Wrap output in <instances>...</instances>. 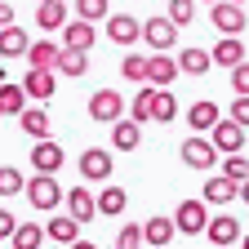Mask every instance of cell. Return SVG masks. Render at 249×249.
<instances>
[{
  "instance_id": "8fae6325",
  "label": "cell",
  "mask_w": 249,
  "mask_h": 249,
  "mask_svg": "<svg viewBox=\"0 0 249 249\" xmlns=\"http://www.w3.org/2000/svg\"><path fill=\"white\" fill-rule=\"evenodd\" d=\"M22 93H27V98H36V103H49L53 93H58V71H31V67H27Z\"/></svg>"
},
{
  "instance_id": "ffe728a7",
  "label": "cell",
  "mask_w": 249,
  "mask_h": 249,
  "mask_svg": "<svg viewBox=\"0 0 249 249\" xmlns=\"http://www.w3.org/2000/svg\"><path fill=\"white\" fill-rule=\"evenodd\" d=\"M22 58H27L31 71H53V67H58V45H53V40H36Z\"/></svg>"
},
{
  "instance_id": "7c38bea8",
  "label": "cell",
  "mask_w": 249,
  "mask_h": 249,
  "mask_svg": "<svg viewBox=\"0 0 249 249\" xmlns=\"http://www.w3.org/2000/svg\"><path fill=\"white\" fill-rule=\"evenodd\" d=\"M93 40H98V31H93V22H67L62 27V49H80V53H89L93 49Z\"/></svg>"
},
{
  "instance_id": "7a4b0ae2",
  "label": "cell",
  "mask_w": 249,
  "mask_h": 249,
  "mask_svg": "<svg viewBox=\"0 0 249 249\" xmlns=\"http://www.w3.org/2000/svg\"><path fill=\"white\" fill-rule=\"evenodd\" d=\"M205 227H209V205H205V200H182V205L174 209V231L200 236Z\"/></svg>"
},
{
  "instance_id": "5bb4252c",
  "label": "cell",
  "mask_w": 249,
  "mask_h": 249,
  "mask_svg": "<svg viewBox=\"0 0 249 249\" xmlns=\"http://www.w3.org/2000/svg\"><path fill=\"white\" fill-rule=\"evenodd\" d=\"M209 62H218V67H240V62H245V45H240V36H223V40H218L213 49H209Z\"/></svg>"
},
{
  "instance_id": "6da1fadb",
  "label": "cell",
  "mask_w": 249,
  "mask_h": 249,
  "mask_svg": "<svg viewBox=\"0 0 249 249\" xmlns=\"http://www.w3.org/2000/svg\"><path fill=\"white\" fill-rule=\"evenodd\" d=\"M27 200H31V209H45V213H58V205H62V187H58V178H49V174H31L27 178Z\"/></svg>"
},
{
  "instance_id": "5b68a950",
  "label": "cell",
  "mask_w": 249,
  "mask_h": 249,
  "mask_svg": "<svg viewBox=\"0 0 249 249\" xmlns=\"http://www.w3.org/2000/svg\"><path fill=\"white\" fill-rule=\"evenodd\" d=\"M142 40H147L156 53H169V49L178 45V27H174L165 14H156V18H147V22H142Z\"/></svg>"
},
{
  "instance_id": "f35d334b",
  "label": "cell",
  "mask_w": 249,
  "mask_h": 249,
  "mask_svg": "<svg viewBox=\"0 0 249 249\" xmlns=\"http://www.w3.org/2000/svg\"><path fill=\"white\" fill-rule=\"evenodd\" d=\"M231 89H236V98H249V62L231 67Z\"/></svg>"
},
{
  "instance_id": "4dcf8cb0",
  "label": "cell",
  "mask_w": 249,
  "mask_h": 249,
  "mask_svg": "<svg viewBox=\"0 0 249 249\" xmlns=\"http://www.w3.org/2000/svg\"><path fill=\"white\" fill-rule=\"evenodd\" d=\"M22 98H27V93H22V85H0V116H22Z\"/></svg>"
},
{
  "instance_id": "d6a6232c",
  "label": "cell",
  "mask_w": 249,
  "mask_h": 249,
  "mask_svg": "<svg viewBox=\"0 0 249 249\" xmlns=\"http://www.w3.org/2000/svg\"><path fill=\"white\" fill-rule=\"evenodd\" d=\"M76 14H80V22L111 18V0H76Z\"/></svg>"
},
{
  "instance_id": "83f0119b",
  "label": "cell",
  "mask_w": 249,
  "mask_h": 249,
  "mask_svg": "<svg viewBox=\"0 0 249 249\" xmlns=\"http://www.w3.org/2000/svg\"><path fill=\"white\" fill-rule=\"evenodd\" d=\"M58 76H85L89 71V53H80V49H58V67H53Z\"/></svg>"
},
{
  "instance_id": "74e56055",
  "label": "cell",
  "mask_w": 249,
  "mask_h": 249,
  "mask_svg": "<svg viewBox=\"0 0 249 249\" xmlns=\"http://www.w3.org/2000/svg\"><path fill=\"white\" fill-rule=\"evenodd\" d=\"M111 249H142V227H134V223H129V227H120Z\"/></svg>"
},
{
  "instance_id": "d6986e66",
  "label": "cell",
  "mask_w": 249,
  "mask_h": 249,
  "mask_svg": "<svg viewBox=\"0 0 249 249\" xmlns=\"http://www.w3.org/2000/svg\"><path fill=\"white\" fill-rule=\"evenodd\" d=\"M18 124H22V134H31V138H49V129H53V120H49V111L45 107H22V116H18Z\"/></svg>"
},
{
  "instance_id": "277c9868",
  "label": "cell",
  "mask_w": 249,
  "mask_h": 249,
  "mask_svg": "<svg viewBox=\"0 0 249 249\" xmlns=\"http://www.w3.org/2000/svg\"><path fill=\"white\" fill-rule=\"evenodd\" d=\"M89 120H98V124H116V120H124V98L116 89H98L89 98Z\"/></svg>"
},
{
  "instance_id": "8992f818",
  "label": "cell",
  "mask_w": 249,
  "mask_h": 249,
  "mask_svg": "<svg viewBox=\"0 0 249 249\" xmlns=\"http://www.w3.org/2000/svg\"><path fill=\"white\" fill-rule=\"evenodd\" d=\"M111 169H116V160H111L107 147H89V151L80 156V178H85V182H107Z\"/></svg>"
},
{
  "instance_id": "ba28073f",
  "label": "cell",
  "mask_w": 249,
  "mask_h": 249,
  "mask_svg": "<svg viewBox=\"0 0 249 249\" xmlns=\"http://www.w3.org/2000/svg\"><path fill=\"white\" fill-rule=\"evenodd\" d=\"M31 174H49V178H58V169H62V147L53 142V138H40L36 147H31Z\"/></svg>"
},
{
  "instance_id": "60d3db41",
  "label": "cell",
  "mask_w": 249,
  "mask_h": 249,
  "mask_svg": "<svg viewBox=\"0 0 249 249\" xmlns=\"http://www.w3.org/2000/svg\"><path fill=\"white\" fill-rule=\"evenodd\" d=\"M14 227H18V218H14L9 209H0V240H9V236H14Z\"/></svg>"
},
{
  "instance_id": "ab89813d",
  "label": "cell",
  "mask_w": 249,
  "mask_h": 249,
  "mask_svg": "<svg viewBox=\"0 0 249 249\" xmlns=\"http://www.w3.org/2000/svg\"><path fill=\"white\" fill-rule=\"evenodd\" d=\"M231 120L240 129H249V98H231Z\"/></svg>"
},
{
  "instance_id": "836d02e7",
  "label": "cell",
  "mask_w": 249,
  "mask_h": 249,
  "mask_svg": "<svg viewBox=\"0 0 249 249\" xmlns=\"http://www.w3.org/2000/svg\"><path fill=\"white\" fill-rule=\"evenodd\" d=\"M22 187H27L22 169H14V165H0V196H22Z\"/></svg>"
},
{
  "instance_id": "9a60e30c",
  "label": "cell",
  "mask_w": 249,
  "mask_h": 249,
  "mask_svg": "<svg viewBox=\"0 0 249 249\" xmlns=\"http://www.w3.org/2000/svg\"><path fill=\"white\" fill-rule=\"evenodd\" d=\"M62 200H67V218H76L80 227L89 223L93 213H98V209H93V192H89V187H71V192L62 196Z\"/></svg>"
},
{
  "instance_id": "e0dca14e",
  "label": "cell",
  "mask_w": 249,
  "mask_h": 249,
  "mask_svg": "<svg viewBox=\"0 0 249 249\" xmlns=\"http://www.w3.org/2000/svg\"><path fill=\"white\" fill-rule=\"evenodd\" d=\"M236 196H240V187H236V182H227L223 174L205 178V192H200V200H205V205H231Z\"/></svg>"
},
{
  "instance_id": "d590c367",
  "label": "cell",
  "mask_w": 249,
  "mask_h": 249,
  "mask_svg": "<svg viewBox=\"0 0 249 249\" xmlns=\"http://www.w3.org/2000/svg\"><path fill=\"white\" fill-rule=\"evenodd\" d=\"M151 93H156L151 85H142V89L134 93V107H129V120H134V124H142V120H151Z\"/></svg>"
},
{
  "instance_id": "2e32d148",
  "label": "cell",
  "mask_w": 249,
  "mask_h": 249,
  "mask_svg": "<svg viewBox=\"0 0 249 249\" xmlns=\"http://www.w3.org/2000/svg\"><path fill=\"white\" fill-rule=\"evenodd\" d=\"M174 76H178V62H174L169 53H151V58H147V85H151V89L174 85Z\"/></svg>"
},
{
  "instance_id": "f6af8a7d",
  "label": "cell",
  "mask_w": 249,
  "mask_h": 249,
  "mask_svg": "<svg viewBox=\"0 0 249 249\" xmlns=\"http://www.w3.org/2000/svg\"><path fill=\"white\" fill-rule=\"evenodd\" d=\"M227 5H240V9H245V5H249V0H227Z\"/></svg>"
},
{
  "instance_id": "ee69618b",
  "label": "cell",
  "mask_w": 249,
  "mask_h": 249,
  "mask_svg": "<svg viewBox=\"0 0 249 249\" xmlns=\"http://www.w3.org/2000/svg\"><path fill=\"white\" fill-rule=\"evenodd\" d=\"M240 196H245V200H249V182H240Z\"/></svg>"
},
{
  "instance_id": "d4e9b609",
  "label": "cell",
  "mask_w": 249,
  "mask_h": 249,
  "mask_svg": "<svg viewBox=\"0 0 249 249\" xmlns=\"http://www.w3.org/2000/svg\"><path fill=\"white\" fill-rule=\"evenodd\" d=\"M142 142V124H134V120H116L111 124V147L116 151H134Z\"/></svg>"
},
{
  "instance_id": "8d00e7d4",
  "label": "cell",
  "mask_w": 249,
  "mask_h": 249,
  "mask_svg": "<svg viewBox=\"0 0 249 249\" xmlns=\"http://www.w3.org/2000/svg\"><path fill=\"white\" fill-rule=\"evenodd\" d=\"M174 27H187V22H192L196 18V0H169V14H165Z\"/></svg>"
},
{
  "instance_id": "e575fe53",
  "label": "cell",
  "mask_w": 249,
  "mask_h": 249,
  "mask_svg": "<svg viewBox=\"0 0 249 249\" xmlns=\"http://www.w3.org/2000/svg\"><path fill=\"white\" fill-rule=\"evenodd\" d=\"M223 178L227 182H249V160H245V156H223Z\"/></svg>"
},
{
  "instance_id": "c3c4849f",
  "label": "cell",
  "mask_w": 249,
  "mask_h": 249,
  "mask_svg": "<svg viewBox=\"0 0 249 249\" xmlns=\"http://www.w3.org/2000/svg\"><path fill=\"white\" fill-rule=\"evenodd\" d=\"M36 5H45V0H36Z\"/></svg>"
},
{
  "instance_id": "484cf974",
  "label": "cell",
  "mask_w": 249,
  "mask_h": 249,
  "mask_svg": "<svg viewBox=\"0 0 249 249\" xmlns=\"http://www.w3.org/2000/svg\"><path fill=\"white\" fill-rule=\"evenodd\" d=\"M174 62H178V71H187V76H205L213 67V62H209V49H200V45L196 49H182Z\"/></svg>"
},
{
  "instance_id": "4fadbf2b",
  "label": "cell",
  "mask_w": 249,
  "mask_h": 249,
  "mask_svg": "<svg viewBox=\"0 0 249 249\" xmlns=\"http://www.w3.org/2000/svg\"><path fill=\"white\" fill-rule=\"evenodd\" d=\"M174 236H178V231H174V218H165V213H156V218H147V223H142V245L169 249Z\"/></svg>"
},
{
  "instance_id": "cb8c5ba5",
  "label": "cell",
  "mask_w": 249,
  "mask_h": 249,
  "mask_svg": "<svg viewBox=\"0 0 249 249\" xmlns=\"http://www.w3.org/2000/svg\"><path fill=\"white\" fill-rule=\"evenodd\" d=\"M187 124H192L196 134L213 129V124H218V103H213V98H200V103H192V111H187Z\"/></svg>"
},
{
  "instance_id": "44dd1931",
  "label": "cell",
  "mask_w": 249,
  "mask_h": 249,
  "mask_svg": "<svg viewBox=\"0 0 249 249\" xmlns=\"http://www.w3.org/2000/svg\"><path fill=\"white\" fill-rule=\"evenodd\" d=\"M205 236H209L213 245H236V240H240V223H236L231 213H218V218H209Z\"/></svg>"
},
{
  "instance_id": "7bdbcfd3",
  "label": "cell",
  "mask_w": 249,
  "mask_h": 249,
  "mask_svg": "<svg viewBox=\"0 0 249 249\" xmlns=\"http://www.w3.org/2000/svg\"><path fill=\"white\" fill-rule=\"evenodd\" d=\"M67 249H98V245H89V240H76V245H67Z\"/></svg>"
},
{
  "instance_id": "603a6c76",
  "label": "cell",
  "mask_w": 249,
  "mask_h": 249,
  "mask_svg": "<svg viewBox=\"0 0 249 249\" xmlns=\"http://www.w3.org/2000/svg\"><path fill=\"white\" fill-rule=\"evenodd\" d=\"M71 18H67V5H62V0H45V5L36 9V27L40 31H62Z\"/></svg>"
},
{
  "instance_id": "9c48e42d",
  "label": "cell",
  "mask_w": 249,
  "mask_h": 249,
  "mask_svg": "<svg viewBox=\"0 0 249 249\" xmlns=\"http://www.w3.org/2000/svg\"><path fill=\"white\" fill-rule=\"evenodd\" d=\"M209 18H213V27L223 31V36H240V31L249 27V14L240 5H227V0H218V5L209 9Z\"/></svg>"
},
{
  "instance_id": "b9f144b4",
  "label": "cell",
  "mask_w": 249,
  "mask_h": 249,
  "mask_svg": "<svg viewBox=\"0 0 249 249\" xmlns=\"http://www.w3.org/2000/svg\"><path fill=\"white\" fill-rule=\"evenodd\" d=\"M0 27H14V5H5V0H0Z\"/></svg>"
},
{
  "instance_id": "4316f807",
  "label": "cell",
  "mask_w": 249,
  "mask_h": 249,
  "mask_svg": "<svg viewBox=\"0 0 249 249\" xmlns=\"http://www.w3.org/2000/svg\"><path fill=\"white\" fill-rule=\"evenodd\" d=\"M27 49H31V40H27L22 27H0V53L5 58H22Z\"/></svg>"
},
{
  "instance_id": "ac0fdd59",
  "label": "cell",
  "mask_w": 249,
  "mask_h": 249,
  "mask_svg": "<svg viewBox=\"0 0 249 249\" xmlns=\"http://www.w3.org/2000/svg\"><path fill=\"white\" fill-rule=\"evenodd\" d=\"M45 240H58V245H76L80 240V223L67 213H53L49 223H45Z\"/></svg>"
},
{
  "instance_id": "bcb514c9",
  "label": "cell",
  "mask_w": 249,
  "mask_h": 249,
  "mask_svg": "<svg viewBox=\"0 0 249 249\" xmlns=\"http://www.w3.org/2000/svg\"><path fill=\"white\" fill-rule=\"evenodd\" d=\"M196 5H218V0H196Z\"/></svg>"
},
{
  "instance_id": "f546056e",
  "label": "cell",
  "mask_w": 249,
  "mask_h": 249,
  "mask_svg": "<svg viewBox=\"0 0 249 249\" xmlns=\"http://www.w3.org/2000/svg\"><path fill=\"white\" fill-rule=\"evenodd\" d=\"M174 116H178V98H174L169 89H156V93H151V120H160V124H169Z\"/></svg>"
},
{
  "instance_id": "7402d4cb",
  "label": "cell",
  "mask_w": 249,
  "mask_h": 249,
  "mask_svg": "<svg viewBox=\"0 0 249 249\" xmlns=\"http://www.w3.org/2000/svg\"><path fill=\"white\" fill-rule=\"evenodd\" d=\"M124 205H129V192H124V187H103V192L93 196V209H98L103 218H116V213H124Z\"/></svg>"
},
{
  "instance_id": "3957f363",
  "label": "cell",
  "mask_w": 249,
  "mask_h": 249,
  "mask_svg": "<svg viewBox=\"0 0 249 249\" xmlns=\"http://www.w3.org/2000/svg\"><path fill=\"white\" fill-rule=\"evenodd\" d=\"M178 156H182V165H187V169H213V165H218V151H213V142H209V138H200V134L182 138Z\"/></svg>"
},
{
  "instance_id": "7dc6e473",
  "label": "cell",
  "mask_w": 249,
  "mask_h": 249,
  "mask_svg": "<svg viewBox=\"0 0 249 249\" xmlns=\"http://www.w3.org/2000/svg\"><path fill=\"white\" fill-rule=\"evenodd\" d=\"M240 249H249V236H245V240H240Z\"/></svg>"
},
{
  "instance_id": "30bf717a",
  "label": "cell",
  "mask_w": 249,
  "mask_h": 249,
  "mask_svg": "<svg viewBox=\"0 0 249 249\" xmlns=\"http://www.w3.org/2000/svg\"><path fill=\"white\" fill-rule=\"evenodd\" d=\"M142 36V22L134 14H111L107 18V40H116L120 49H134V40Z\"/></svg>"
},
{
  "instance_id": "1f68e13d",
  "label": "cell",
  "mask_w": 249,
  "mask_h": 249,
  "mask_svg": "<svg viewBox=\"0 0 249 249\" xmlns=\"http://www.w3.org/2000/svg\"><path fill=\"white\" fill-rule=\"evenodd\" d=\"M120 76L129 80V85H147V58H142V53H124Z\"/></svg>"
},
{
  "instance_id": "52a82bcc",
  "label": "cell",
  "mask_w": 249,
  "mask_h": 249,
  "mask_svg": "<svg viewBox=\"0 0 249 249\" xmlns=\"http://www.w3.org/2000/svg\"><path fill=\"white\" fill-rule=\"evenodd\" d=\"M209 142H213L218 156H240V147H245V129H240L236 120H218L213 129H209Z\"/></svg>"
},
{
  "instance_id": "f1b7e54d",
  "label": "cell",
  "mask_w": 249,
  "mask_h": 249,
  "mask_svg": "<svg viewBox=\"0 0 249 249\" xmlns=\"http://www.w3.org/2000/svg\"><path fill=\"white\" fill-rule=\"evenodd\" d=\"M9 245H14V249H40V245H45V227H36V223H18L14 236H9Z\"/></svg>"
}]
</instances>
